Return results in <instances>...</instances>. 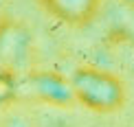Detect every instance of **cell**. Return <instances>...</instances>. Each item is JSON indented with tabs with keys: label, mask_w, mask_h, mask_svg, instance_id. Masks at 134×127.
I'll list each match as a JSON object with an SVG mask.
<instances>
[{
	"label": "cell",
	"mask_w": 134,
	"mask_h": 127,
	"mask_svg": "<svg viewBox=\"0 0 134 127\" xmlns=\"http://www.w3.org/2000/svg\"><path fill=\"white\" fill-rule=\"evenodd\" d=\"M70 86L75 101L99 114L116 112L125 103L123 81L114 72H108L103 68H94V66L77 68L70 77Z\"/></svg>",
	"instance_id": "obj_1"
},
{
	"label": "cell",
	"mask_w": 134,
	"mask_h": 127,
	"mask_svg": "<svg viewBox=\"0 0 134 127\" xmlns=\"http://www.w3.org/2000/svg\"><path fill=\"white\" fill-rule=\"evenodd\" d=\"M26 88L29 94L37 101H44L55 107H68L75 103V94H72L70 79L62 77L59 72H33L26 77Z\"/></svg>",
	"instance_id": "obj_2"
},
{
	"label": "cell",
	"mask_w": 134,
	"mask_h": 127,
	"mask_svg": "<svg viewBox=\"0 0 134 127\" xmlns=\"http://www.w3.org/2000/svg\"><path fill=\"white\" fill-rule=\"evenodd\" d=\"M101 0H42V4L53 13L57 20L66 22V24H88L99 9Z\"/></svg>",
	"instance_id": "obj_3"
},
{
	"label": "cell",
	"mask_w": 134,
	"mask_h": 127,
	"mask_svg": "<svg viewBox=\"0 0 134 127\" xmlns=\"http://www.w3.org/2000/svg\"><path fill=\"white\" fill-rule=\"evenodd\" d=\"M15 90H18V86H15L13 77L7 72H0V103L11 101L15 96Z\"/></svg>",
	"instance_id": "obj_4"
},
{
	"label": "cell",
	"mask_w": 134,
	"mask_h": 127,
	"mask_svg": "<svg viewBox=\"0 0 134 127\" xmlns=\"http://www.w3.org/2000/svg\"><path fill=\"white\" fill-rule=\"evenodd\" d=\"M7 24H9V20H7V18H2V15H0V33L4 31V26H7Z\"/></svg>",
	"instance_id": "obj_5"
},
{
	"label": "cell",
	"mask_w": 134,
	"mask_h": 127,
	"mask_svg": "<svg viewBox=\"0 0 134 127\" xmlns=\"http://www.w3.org/2000/svg\"><path fill=\"white\" fill-rule=\"evenodd\" d=\"M123 2L127 4V7H132V9H134V0H123Z\"/></svg>",
	"instance_id": "obj_6"
},
{
	"label": "cell",
	"mask_w": 134,
	"mask_h": 127,
	"mask_svg": "<svg viewBox=\"0 0 134 127\" xmlns=\"http://www.w3.org/2000/svg\"><path fill=\"white\" fill-rule=\"evenodd\" d=\"M2 7H4V0H0V11H2Z\"/></svg>",
	"instance_id": "obj_7"
}]
</instances>
